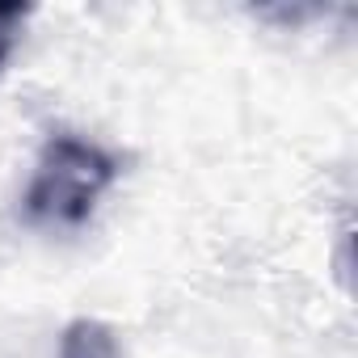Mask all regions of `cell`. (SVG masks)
Segmentation results:
<instances>
[{
	"label": "cell",
	"mask_w": 358,
	"mask_h": 358,
	"mask_svg": "<svg viewBox=\"0 0 358 358\" xmlns=\"http://www.w3.org/2000/svg\"><path fill=\"white\" fill-rule=\"evenodd\" d=\"M9 47H13V38H9L5 30H0V64H5V55H9Z\"/></svg>",
	"instance_id": "3"
},
{
	"label": "cell",
	"mask_w": 358,
	"mask_h": 358,
	"mask_svg": "<svg viewBox=\"0 0 358 358\" xmlns=\"http://www.w3.org/2000/svg\"><path fill=\"white\" fill-rule=\"evenodd\" d=\"M110 182L114 160L101 148L76 135H55L38 156L34 182L26 190V211L47 224H85Z\"/></svg>",
	"instance_id": "1"
},
{
	"label": "cell",
	"mask_w": 358,
	"mask_h": 358,
	"mask_svg": "<svg viewBox=\"0 0 358 358\" xmlns=\"http://www.w3.org/2000/svg\"><path fill=\"white\" fill-rule=\"evenodd\" d=\"M59 358H118V341L106 324L97 320H76L64 329Z\"/></svg>",
	"instance_id": "2"
}]
</instances>
